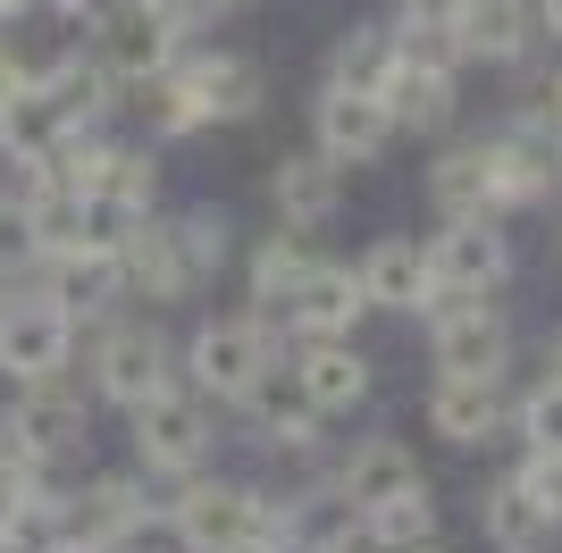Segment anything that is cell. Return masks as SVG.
Listing matches in <instances>:
<instances>
[{"label":"cell","mask_w":562,"mask_h":553,"mask_svg":"<svg viewBox=\"0 0 562 553\" xmlns=\"http://www.w3.org/2000/svg\"><path fill=\"white\" fill-rule=\"evenodd\" d=\"M168 50H177V18L168 9H151V0H110L93 18V59L101 76H135V84H151V76H168Z\"/></svg>","instance_id":"obj_1"},{"label":"cell","mask_w":562,"mask_h":553,"mask_svg":"<svg viewBox=\"0 0 562 553\" xmlns=\"http://www.w3.org/2000/svg\"><path fill=\"white\" fill-rule=\"evenodd\" d=\"M68 345H76V319H68L50 294L0 302V377L43 386V377H59V369H68Z\"/></svg>","instance_id":"obj_2"},{"label":"cell","mask_w":562,"mask_h":553,"mask_svg":"<svg viewBox=\"0 0 562 553\" xmlns=\"http://www.w3.org/2000/svg\"><path fill=\"white\" fill-rule=\"evenodd\" d=\"M420 260H428V285H446V294H462V302L504 285V269H513V252H504V235H495L487 218H453Z\"/></svg>","instance_id":"obj_3"},{"label":"cell","mask_w":562,"mask_h":553,"mask_svg":"<svg viewBox=\"0 0 562 553\" xmlns=\"http://www.w3.org/2000/svg\"><path fill=\"white\" fill-rule=\"evenodd\" d=\"M93 377H101V394H110V403H126V411H135L143 394L168 386V336H160V327H101Z\"/></svg>","instance_id":"obj_4"},{"label":"cell","mask_w":562,"mask_h":553,"mask_svg":"<svg viewBox=\"0 0 562 553\" xmlns=\"http://www.w3.org/2000/svg\"><path fill=\"white\" fill-rule=\"evenodd\" d=\"M202 444H211V419H202L193 394L160 386V394L135 403V453L151 461V470H186V461H202Z\"/></svg>","instance_id":"obj_5"},{"label":"cell","mask_w":562,"mask_h":553,"mask_svg":"<svg viewBox=\"0 0 562 553\" xmlns=\"http://www.w3.org/2000/svg\"><path fill=\"white\" fill-rule=\"evenodd\" d=\"M260 369H269V345L252 319H211L193 336V377L211 394H260Z\"/></svg>","instance_id":"obj_6"},{"label":"cell","mask_w":562,"mask_h":553,"mask_svg":"<svg viewBox=\"0 0 562 553\" xmlns=\"http://www.w3.org/2000/svg\"><path fill=\"white\" fill-rule=\"evenodd\" d=\"M9 437L25 444V461L43 470V461L76 453V437H85V403H76L59 377H43V386H25L18 394V411H9Z\"/></svg>","instance_id":"obj_7"},{"label":"cell","mask_w":562,"mask_h":553,"mask_svg":"<svg viewBox=\"0 0 562 553\" xmlns=\"http://www.w3.org/2000/svg\"><path fill=\"white\" fill-rule=\"evenodd\" d=\"M504 352H513V327L487 302H462L437 319V369L446 377H504Z\"/></svg>","instance_id":"obj_8"},{"label":"cell","mask_w":562,"mask_h":553,"mask_svg":"<svg viewBox=\"0 0 562 553\" xmlns=\"http://www.w3.org/2000/svg\"><path fill=\"white\" fill-rule=\"evenodd\" d=\"M386 135H395V117H386L378 92H345V84L319 92V143H328V160H378Z\"/></svg>","instance_id":"obj_9"},{"label":"cell","mask_w":562,"mask_h":553,"mask_svg":"<svg viewBox=\"0 0 562 553\" xmlns=\"http://www.w3.org/2000/svg\"><path fill=\"white\" fill-rule=\"evenodd\" d=\"M285 311H294V327H303L311 345H345V327L361 319V276L319 260V269L294 285V302H285Z\"/></svg>","instance_id":"obj_10"},{"label":"cell","mask_w":562,"mask_h":553,"mask_svg":"<svg viewBox=\"0 0 562 553\" xmlns=\"http://www.w3.org/2000/svg\"><path fill=\"white\" fill-rule=\"evenodd\" d=\"M177 529L202 553H227V545H244V537H260V511H252L244 486H193L186 504H177Z\"/></svg>","instance_id":"obj_11"},{"label":"cell","mask_w":562,"mask_h":553,"mask_svg":"<svg viewBox=\"0 0 562 553\" xmlns=\"http://www.w3.org/2000/svg\"><path fill=\"white\" fill-rule=\"evenodd\" d=\"M59 143H68V117L50 110L43 84H25V92H9V101H0V151H9V160L43 168V160H59Z\"/></svg>","instance_id":"obj_12"},{"label":"cell","mask_w":562,"mask_h":553,"mask_svg":"<svg viewBox=\"0 0 562 553\" xmlns=\"http://www.w3.org/2000/svg\"><path fill=\"white\" fill-rule=\"evenodd\" d=\"M378 101H386V117H403L412 135H437L453 117V76L446 68H412V59H395V76L378 84Z\"/></svg>","instance_id":"obj_13"},{"label":"cell","mask_w":562,"mask_h":553,"mask_svg":"<svg viewBox=\"0 0 562 553\" xmlns=\"http://www.w3.org/2000/svg\"><path fill=\"white\" fill-rule=\"evenodd\" d=\"M412 486H420V461L403 453V444H361L345 461V504L352 511H378V504H395V495H412Z\"/></svg>","instance_id":"obj_14"},{"label":"cell","mask_w":562,"mask_h":553,"mask_svg":"<svg viewBox=\"0 0 562 553\" xmlns=\"http://www.w3.org/2000/svg\"><path fill=\"white\" fill-rule=\"evenodd\" d=\"M428 419H437L453 444H479V437H495L504 394H495V377H437V403H428Z\"/></svg>","instance_id":"obj_15"},{"label":"cell","mask_w":562,"mask_h":553,"mask_svg":"<svg viewBox=\"0 0 562 553\" xmlns=\"http://www.w3.org/2000/svg\"><path fill=\"white\" fill-rule=\"evenodd\" d=\"M370 394V361L352 345H311V361H303V403L311 411H352Z\"/></svg>","instance_id":"obj_16"},{"label":"cell","mask_w":562,"mask_h":553,"mask_svg":"<svg viewBox=\"0 0 562 553\" xmlns=\"http://www.w3.org/2000/svg\"><path fill=\"white\" fill-rule=\"evenodd\" d=\"M453 43L479 50V59H513V50L529 43V9H520V0H462Z\"/></svg>","instance_id":"obj_17"},{"label":"cell","mask_w":562,"mask_h":553,"mask_svg":"<svg viewBox=\"0 0 562 553\" xmlns=\"http://www.w3.org/2000/svg\"><path fill=\"white\" fill-rule=\"evenodd\" d=\"M269 193H278L285 227H311V218H328V210H336V160H328V151H303V160L278 168Z\"/></svg>","instance_id":"obj_18"},{"label":"cell","mask_w":562,"mask_h":553,"mask_svg":"<svg viewBox=\"0 0 562 553\" xmlns=\"http://www.w3.org/2000/svg\"><path fill=\"white\" fill-rule=\"evenodd\" d=\"M352 276H361V302H420L428 294V260H420V244H403V235H386Z\"/></svg>","instance_id":"obj_19"},{"label":"cell","mask_w":562,"mask_h":553,"mask_svg":"<svg viewBox=\"0 0 562 553\" xmlns=\"http://www.w3.org/2000/svg\"><path fill=\"white\" fill-rule=\"evenodd\" d=\"M437 210L446 218H487L495 210V151H446L437 160Z\"/></svg>","instance_id":"obj_20"},{"label":"cell","mask_w":562,"mask_h":553,"mask_svg":"<svg viewBox=\"0 0 562 553\" xmlns=\"http://www.w3.org/2000/svg\"><path fill=\"white\" fill-rule=\"evenodd\" d=\"M487 537H495V545H513V553H529L546 537V511H538V495H529L520 478L487 486Z\"/></svg>","instance_id":"obj_21"},{"label":"cell","mask_w":562,"mask_h":553,"mask_svg":"<svg viewBox=\"0 0 562 553\" xmlns=\"http://www.w3.org/2000/svg\"><path fill=\"white\" fill-rule=\"evenodd\" d=\"M34 84L50 92V110L68 117V135L85 126V117H101V101H110V76H101V59H68V68L34 76Z\"/></svg>","instance_id":"obj_22"},{"label":"cell","mask_w":562,"mask_h":553,"mask_svg":"<svg viewBox=\"0 0 562 553\" xmlns=\"http://www.w3.org/2000/svg\"><path fill=\"white\" fill-rule=\"evenodd\" d=\"M193 92H202V117H244L260 101V76L252 59H202V68H186Z\"/></svg>","instance_id":"obj_23"},{"label":"cell","mask_w":562,"mask_h":553,"mask_svg":"<svg viewBox=\"0 0 562 553\" xmlns=\"http://www.w3.org/2000/svg\"><path fill=\"white\" fill-rule=\"evenodd\" d=\"M554 177L562 168L546 143H495V202H538Z\"/></svg>","instance_id":"obj_24"},{"label":"cell","mask_w":562,"mask_h":553,"mask_svg":"<svg viewBox=\"0 0 562 553\" xmlns=\"http://www.w3.org/2000/svg\"><path fill=\"white\" fill-rule=\"evenodd\" d=\"M311 269H319V260H311L303 227H285L278 244H260V260H252V285H260L269 302H294V285H303Z\"/></svg>","instance_id":"obj_25"},{"label":"cell","mask_w":562,"mask_h":553,"mask_svg":"<svg viewBox=\"0 0 562 553\" xmlns=\"http://www.w3.org/2000/svg\"><path fill=\"white\" fill-rule=\"evenodd\" d=\"M386 76H395V34H352L328 59V84H345V92H378Z\"/></svg>","instance_id":"obj_26"},{"label":"cell","mask_w":562,"mask_h":553,"mask_svg":"<svg viewBox=\"0 0 562 553\" xmlns=\"http://www.w3.org/2000/svg\"><path fill=\"white\" fill-rule=\"evenodd\" d=\"M361 520H370V537L378 545H428V529H437V504H428L420 486H412V495H395V504H378V511H361Z\"/></svg>","instance_id":"obj_27"},{"label":"cell","mask_w":562,"mask_h":553,"mask_svg":"<svg viewBox=\"0 0 562 553\" xmlns=\"http://www.w3.org/2000/svg\"><path fill=\"white\" fill-rule=\"evenodd\" d=\"M520 419H529V453L554 461V453H562V377L529 394V403H520Z\"/></svg>","instance_id":"obj_28"},{"label":"cell","mask_w":562,"mask_h":553,"mask_svg":"<svg viewBox=\"0 0 562 553\" xmlns=\"http://www.w3.org/2000/svg\"><path fill=\"white\" fill-rule=\"evenodd\" d=\"M25 260H43V244H34V227H25V210L9 202L0 210V269H25Z\"/></svg>","instance_id":"obj_29"},{"label":"cell","mask_w":562,"mask_h":553,"mask_svg":"<svg viewBox=\"0 0 562 553\" xmlns=\"http://www.w3.org/2000/svg\"><path fill=\"white\" fill-rule=\"evenodd\" d=\"M520 486H529V495H538V511L554 520V511H562V453H554V461H529V470H520Z\"/></svg>","instance_id":"obj_30"},{"label":"cell","mask_w":562,"mask_h":553,"mask_svg":"<svg viewBox=\"0 0 562 553\" xmlns=\"http://www.w3.org/2000/svg\"><path fill=\"white\" fill-rule=\"evenodd\" d=\"M453 18H462V0H403V25H437V34H453Z\"/></svg>","instance_id":"obj_31"},{"label":"cell","mask_w":562,"mask_h":553,"mask_svg":"<svg viewBox=\"0 0 562 553\" xmlns=\"http://www.w3.org/2000/svg\"><path fill=\"white\" fill-rule=\"evenodd\" d=\"M25 495H34V478H9V470H0V545H9V529H18Z\"/></svg>","instance_id":"obj_32"},{"label":"cell","mask_w":562,"mask_h":553,"mask_svg":"<svg viewBox=\"0 0 562 553\" xmlns=\"http://www.w3.org/2000/svg\"><path fill=\"white\" fill-rule=\"evenodd\" d=\"M25 84H34V76H25V59L0 43V101H9V92H25Z\"/></svg>","instance_id":"obj_33"},{"label":"cell","mask_w":562,"mask_h":553,"mask_svg":"<svg viewBox=\"0 0 562 553\" xmlns=\"http://www.w3.org/2000/svg\"><path fill=\"white\" fill-rule=\"evenodd\" d=\"M151 9H168V18L186 25V18H211V9H227V0H151Z\"/></svg>","instance_id":"obj_34"},{"label":"cell","mask_w":562,"mask_h":553,"mask_svg":"<svg viewBox=\"0 0 562 553\" xmlns=\"http://www.w3.org/2000/svg\"><path fill=\"white\" fill-rule=\"evenodd\" d=\"M50 9H59V18H68V25H93L101 9H110V0H50Z\"/></svg>","instance_id":"obj_35"},{"label":"cell","mask_w":562,"mask_h":553,"mask_svg":"<svg viewBox=\"0 0 562 553\" xmlns=\"http://www.w3.org/2000/svg\"><path fill=\"white\" fill-rule=\"evenodd\" d=\"M538 18H546V25H554V34H562V0H538Z\"/></svg>","instance_id":"obj_36"},{"label":"cell","mask_w":562,"mask_h":553,"mask_svg":"<svg viewBox=\"0 0 562 553\" xmlns=\"http://www.w3.org/2000/svg\"><path fill=\"white\" fill-rule=\"evenodd\" d=\"M18 9H25V0H0V25H9V18H18Z\"/></svg>","instance_id":"obj_37"},{"label":"cell","mask_w":562,"mask_h":553,"mask_svg":"<svg viewBox=\"0 0 562 553\" xmlns=\"http://www.w3.org/2000/svg\"><path fill=\"white\" fill-rule=\"evenodd\" d=\"M412 553H437V545H412Z\"/></svg>","instance_id":"obj_38"},{"label":"cell","mask_w":562,"mask_h":553,"mask_svg":"<svg viewBox=\"0 0 562 553\" xmlns=\"http://www.w3.org/2000/svg\"><path fill=\"white\" fill-rule=\"evenodd\" d=\"M0 210H9V193H0Z\"/></svg>","instance_id":"obj_39"},{"label":"cell","mask_w":562,"mask_h":553,"mask_svg":"<svg viewBox=\"0 0 562 553\" xmlns=\"http://www.w3.org/2000/svg\"><path fill=\"white\" fill-rule=\"evenodd\" d=\"M554 361H562V345H554Z\"/></svg>","instance_id":"obj_40"}]
</instances>
